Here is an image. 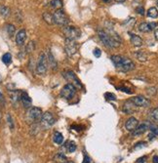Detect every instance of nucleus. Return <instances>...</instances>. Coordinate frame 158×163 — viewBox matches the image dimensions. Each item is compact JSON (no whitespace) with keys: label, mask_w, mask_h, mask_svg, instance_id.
Returning a JSON list of instances; mask_svg holds the SVG:
<instances>
[{"label":"nucleus","mask_w":158,"mask_h":163,"mask_svg":"<svg viewBox=\"0 0 158 163\" xmlns=\"http://www.w3.org/2000/svg\"><path fill=\"white\" fill-rule=\"evenodd\" d=\"M6 31L8 32L9 36H13L14 33H15V31H16V28L13 25H6Z\"/></svg>","instance_id":"obj_30"},{"label":"nucleus","mask_w":158,"mask_h":163,"mask_svg":"<svg viewBox=\"0 0 158 163\" xmlns=\"http://www.w3.org/2000/svg\"><path fill=\"white\" fill-rule=\"evenodd\" d=\"M158 25L157 23H142L139 25V31L142 32H149Z\"/></svg>","instance_id":"obj_14"},{"label":"nucleus","mask_w":158,"mask_h":163,"mask_svg":"<svg viewBox=\"0 0 158 163\" xmlns=\"http://www.w3.org/2000/svg\"><path fill=\"white\" fill-rule=\"evenodd\" d=\"M53 18L54 23L58 25H61V27H67L68 24V18L62 9L55 11V13L53 14Z\"/></svg>","instance_id":"obj_5"},{"label":"nucleus","mask_w":158,"mask_h":163,"mask_svg":"<svg viewBox=\"0 0 158 163\" xmlns=\"http://www.w3.org/2000/svg\"><path fill=\"white\" fill-rule=\"evenodd\" d=\"M135 56H136V58H137L139 62H145L146 60H148V56H146V54L145 53L144 51H138V52H136Z\"/></svg>","instance_id":"obj_22"},{"label":"nucleus","mask_w":158,"mask_h":163,"mask_svg":"<svg viewBox=\"0 0 158 163\" xmlns=\"http://www.w3.org/2000/svg\"><path fill=\"white\" fill-rule=\"evenodd\" d=\"M149 126H150V123H149L148 121H145V122H142V123L139 124L137 126V128H136L135 130L133 131V136L137 137V136L142 135L144 133H145L146 131L148 130Z\"/></svg>","instance_id":"obj_11"},{"label":"nucleus","mask_w":158,"mask_h":163,"mask_svg":"<svg viewBox=\"0 0 158 163\" xmlns=\"http://www.w3.org/2000/svg\"><path fill=\"white\" fill-rule=\"evenodd\" d=\"M90 162H91V158L88 156L87 153H84V158H83L82 163H90Z\"/></svg>","instance_id":"obj_39"},{"label":"nucleus","mask_w":158,"mask_h":163,"mask_svg":"<svg viewBox=\"0 0 158 163\" xmlns=\"http://www.w3.org/2000/svg\"><path fill=\"white\" fill-rule=\"evenodd\" d=\"M62 75H64V77L67 80H68V81H74V86L77 88V87H79V88H81L82 87V85H81V83H80V81H79V79L77 78L76 77V75L74 74V72L73 71H71V70H68V71H65L64 73H62Z\"/></svg>","instance_id":"obj_12"},{"label":"nucleus","mask_w":158,"mask_h":163,"mask_svg":"<svg viewBox=\"0 0 158 163\" xmlns=\"http://www.w3.org/2000/svg\"><path fill=\"white\" fill-rule=\"evenodd\" d=\"M64 33L67 39H71V40H77L81 36V31L78 28L69 27V25H67L64 28Z\"/></svg>","instance_id":"obj_7"},{"label":"nucleus","mask_w":158,"mask_h":163,"mask_svg":"<svg viewBox=\"0 0 158 163\" xmlns=\"http://www.w3.org/2000/svg\"><path fill=\"white\" fill-rule=\"evenodd\" d=\"M65 50L69 57H72L73 55L76 54V52L78 51V43L76 42V40H71V39H67L65 44Z\"/></svg>","instance_id":"obj_9"},{"label":"nucleus","mask_w":158,"mask_h":163,"mask_svg":"<svg viewBox=\"0 0 158 163\" xmlns=\"http://www.w3.org/2000/svg\"><path fill=\"white\" fill-rule=\"evenodd\" d=\"M118 89H119L120 91H123V92H125V93H127V94H132V93H133V91H131L130 89H128L126 87H119Z\"/></svg>","instance_id":"obj_38"},{"label":"nucleus","mask_w":158,"mask_h":163,"mask_svg":"<svg viewBox=\"0 0 158 163\" xmlns=\"http://www.w3.org/2000/svg\"><path fill=\"white\" fill-rule=\"evenodd\" d=\"M7 122H8L10 129L11 130H13L14 129V122H13V118L11 117L10 114H7Z\"/></svg>","instance_id":"obj_32"},{"label":"nucleus","mask_w":158,"mask_h":163,"mask_svg":"<svg viewBox=\"0 0 158 163\" xmlns=\"http://www.w3.org/2000/svg\"><path fill=\"white\" fill-rule=\"evenodd\" d=\"M137 163H148V161H146V156H142L141 158H139Z\"/></svg>","instance_id":"obj_40"},{"label":"nucleus","mask_w":158,"mask_h":163,"mask_svg":"<svg viewBox=\"0 0 158 163\" xmlns=\"http://www.w3.org/2000/svg\"><path fill=\"white\" fill-rule=\"evenodd\" d=\"M21 93L22 91H18V90H13V91H10V98H11V101L13 103H17L19 102L21 100Z\"/></svg>","instance_id":"obj_19"},{"label":"nucleus","mask_w":158,"mask_h":163,"mask_svg":"<svg viewBox=\"0 0 158 163\" xmlns=\"http://www.w3.org/2000/svg\"><path fill=\"white\" fill-rule=\"evenodd\" d=\"M152 162L153 163H158V156H157V155H154V156H153Z\"/></svg>","instance_id":"obj_41"},{"label":"nucleus","mask_w":158,"mask_h":163,"mask_svg":"<svg viewBox=\"0 0 158 163\" xmlns=\"http://www.w3.org/2000/svg\"><path fill=\"white\" fill-rule=\"evenodd\" d=\"M64 163H74V162H73V161H65Z\"/></svg>","instance_id":"obj_46"},{"label":"nucleus","mask_w":158,"mask_h":163,"mask_svg":"<svg viewBox=\"0 0 158 163\" xmlns=\"http://www.w3.org/2000/svg\"><path fill=\"white\" fill-rule=\"evenodd\" d=\"M145 146H146V143H145V142H139V143H138V144H136L135 150L141 149V147H145Z\"/></svg>","instance_id":"obj_37"},{"label":"nucleus","mask_w":158,"mask_h":163,"mask_svg":"<svg viewBox=\"0 0 158 163\" xmlns=\"http://www.w3.org/2000/svg\"><path fill=\"white\" fill-rule=\"evenodd\" d=\"M139 125V121L137 118L135 117H130L129 119L126 121V123H125V127L128 131L130 132H133L136 128H137V126Z\"/></svg>","instance_id":"obj_15"},{"label":"nucleus","mask_w":158,"mask_h":163,"mask_svg":"<svg viewBox=\"0 0 158 163\" xmlns=\"http://www.w3.org/2000/svg\"><path fill=\"white\" fill-rule=\"evenodd\" d=\"M75 92H76V87L73 84L68 83L62 87L60 95H61L62 98H64L65 100H70L74 97Z\"/></svg>","instance_id":"obj_8"},{"label":"nucleus","mask_w":158,"mask_h":163,"mask_svg":"<svg viewBox=\"0 0 158 163\" xmlns=\"http://www.w3.org/2000/svg\"><path fill=\"white\" fill-rule=\"evenodd\" d=\"M34 49V43L33 42H29L28 43V45L27 46V53H30V52H32Z\"/></svg>","instance_id":"obj_34"},{"label":"nucleus","mask_w":158,"mask_h":163,"mask_svg":"<svg viewBox=\"0 0 158 163\" xmlns=\"http://www.w3.org/2000/svg\"><path fill=\"white\" fill-rule=\"evenodd\" d=\"M42 110L39 107H30L28 109V112L27 113V119L29 123H35V122L40 121L42 117Z\"/></svg>","instance_id":"obj_4"},{"label":"nucleus","mask_w":158,"mask_h":163,"mask_svg":"<svg viewBox=\"0 0 158 163\" xmlns=\"http://www.w3.org/2000/svg\"><path fill=\"white\" fill-rule=\"evenodd\" d=\"M150 118H151V120L154 121V122H158V107H155V109H153L151 112H150Z\"/></svg>","instance_id":"obj_27"},{"label":"nucleus","mask_w":158,"mask_h":163,"mask_svg":"<svg viewBox=\"0 0 158 163\" xmlns=\"http://www.w3.org/2000/svg\"><path fill=\"white\" fill-rule=\"evenodd\" d=\"M43 19H44V21H45L48 25H53V24H55L54 23L53 15L50 14V13H44L43 14Z\"/></svg>","instance_id":"obj_25"},{"label":"nucleus","mask_w":158,"mask_h":163,"mask_svg":"<svg viewBox=\"0 0 158 163\" xmlns=\"http://www.w3.org/2000/svg\"><path fill=\"white\" fill-rule=\"evenodd\" d=\"M65 147H67V150L68 151V153H74V151L76 150V144L75 142H73V141H70V142L67 143V146H65Z\"/></svg>","instance_id":"obj_26"},{"label":"nucleus","mask_w":158,"mask_h":163,"mask_svg":"<svg viewBox=\"0 0 158 163\" xmlns=\"http://www.w3.org/2000/svg\"><path fill=\"white\" fill-rule=\"evenodd\" d=\"M131 101L133 102L137 106L141 107H148L150 106V101L148 99H146L144 96H136L131 99Z\"/></svg>","instance_id":"obj_10"},{"label":"nucleus","mask_w":158,"mask_h":163,"mask_svg":"<svg viewBox=\"0 0 158 163\" xmlns=\"http://www.w3.org/2000/svg\"><path fill=\"white\" fill-rule=\"evenodd\" d=\"M105 97L108 101H115L116 100V96L112 93H105Z\"/></svg>","instance_id":"obj_31"},{"label":"nucleus","mask_w":158,"mask_h":163,"mask_svg":"<svg viewBox=\"0 0 158 163\" xmlns=\"http://www.w3.org/2000/svg\"><path fill=\"white\" fill-rule=\"evenodd\" d=\"M148 137H149V140H152V139H154V138H155V135H154L153 134V133H150V134L148 135Z\"/></svg>","instance_id":"obj_43"},{"label":"nucleus","mask_w":158,"mask_h":163,"mask_svg":"<svg viewBox=\"0 0 158 163\" xmlns=\"http://www.w3.org/2000/svg\"><path fill=\"white\" fill-rule=\"evenodd\" d=\"M98 35H99V37H100L101 41L104 43V45L108 48H116L120 45V42L116 41L115 39H113L111 36L105 31L100 29V31H98Z\"/></svg>","instance_id":"obj_2"},{"label":"nucleus","mask_w":158,"mask_h":163,"mask_svg":"<svg viewBox=\"0 0 158 163\" xmlns=\"http://www.w3.org/2000/svg\"><path fill=\"white\" fill-rule=\"evenodd\" d=\"M48 69V60L45 53H41L38 57L37 64H36V72L39 75H45Z\"/></svg>","instance_id":"obj_3"},{"label":"nucleus","mask_w":158,"mask_h":163,"mask_svg":"<svg viewBox=\"0 0 158 163\" xmlns=\"http://www.w3.org/2000/svg\"><path fill=\"white\" fill-rule=\"evenodd\" d=\"M129 34H130V38H131V43L133 44L135 47H141L142 44H144L142 39L139 37V35L135 34V33H129Z\"/></svg>","instance_id":"obj_18"},{"label":"nucleus","mask_w":158,"mask_h":163,"mask_svg":"<svg viewBox=\"0 0 158 163\" xmlns=\"http://www.w3.org/2000/svg\"><path fill=\"white\" fill-rule=\"evenodd\" d=\"M93 54L96 58H100L102 55V51H101V49H99V48H95L93 51Z\"/></svg>","instance_id":"obj_35"},{"label":"nucleus","mask_w":158,"mask_h":163,"mask_svg":"<svg viewBox=\"0 0 158 163\" xmlns=\"http://www.w3.org/2000/svg\"><path fill=\"white\" fill-rule=\"evenodd\" d=\"M53 140L57 144H62V142H64V136H62V133L56 131L53 135Z\"/></svg>","instance_id":"obj_20"},{"label":"nucleus","mask_w":158,"mask_h":163,"mask_svg":"<svg viewBox=\"0 0 158 163\" xmlns=\"http://www.w3.org/2000/svg\"><path fill=\"white\" fill-rule=\"evenodd\" d=\"M2 62L4 63L5 65H10L11 62H12V56H11L10 53H5L2 57Z\"/></svg>","instance_id":"obj_28"},{"label":"nucleus","mask_w":158,"mask_h":163,"mask_svg":"<svg viewBox=\"0 0 158 163\" xmlns=\"http://www.w3.org/2000/svg\"><path fill=\"white\" fill-rule=\"evenodd\" d=\"M102 2H105V3H110L111 2V0H102Z\"/></svg>","instance_id":"obj_44"},{"label":"nucleus","mask_w":158,"mask_h":163,"mask_svg":"<svg viewBox=\"0 0 158 163\" xmlns=\"http://www.w3.org/2000/svg\"><path fill=\"white\" fill-rule=\"evenodd\" d=\"M50 6L51 8H53L55 10H60L62 7V0H52L50 2Z\"/></svg>","instance_id":"obj_21"},{"label":"nucleus","mask_w":158,"mask_h":163,"mask_svg":"<svg viewBox=\"0 0 158 163\" xmlns=\"http://www.w3.org/2000/svg\"><path fill=\"white\" fill-rule=\"evenodd\" d=\"M148 17L152 18V19H156L158 17V10L155 7H151L148 10Z\"/></svg>","instance_id":"obj_24"},{"label":"nucleus","mask_w":158,"mask_h":163,"mask_svg":"<svg viewBox=\"0 0 158 163\" xmlns=\"http://www.w3.org/2000/svg\"><path fill=\"white\" fill-rule=\"evenodd\" d=\"M137 106L135 105V103L129 100V101L125 102L124 105H123V107H122V110L123 112H125L126 114H133L136 110H137Z\"/></svg>","instance_id":"obj_13"},{"label":"nucleus","mask_w":158,"mask_h":163,"mask_svg":"<svg viewBox=\"0 0 158 163\" xmlns=\"http://www.w3.org/2000/svg\"><path fill=\"white\" fill-rule=\"evenodd\" d=\"M25 39H27V31H25V29H21V31L18 32L17 35H16L17 45L23 46L24 41H25Z\"/></svg>","instance_id":"obj_17"},{"label":"nucleus","mask_w":158,"mask_h":163,"mask_svg":"<svg viewBox=\"0 0 158 163\" xmlns=\"http://www.w3.org/2000/svg\"><path fill=\"white\" fill-rule=\"evenodd\" d=\"M154 36H155V39L158 40V28H156L155 31H154Z\"/></svg>","instance_id":"obj_42"},{"label":"nucleus","mask_w":158,"mask_h":163,"mask_svg":"<svg viewBox=\"0 0 158 163\" xmlns=\"http://www.w3.org/2000/svg\"><path fill=\"white\" fill-rule=\"evenodd\" d=\"M46 56H47V60H48V63H49V64H50L51 65H52V68H53L56 69V68H57V62L55 61L53 54L49 51V52H48V55H46Z\"/></svg>","instance_id":"obj_23"},{"label":"nucleus","mask_w":158,"mask_h":163,"mask_svg":"<svg viewBox=\"0 0 158 163\" xmlns=\"http://www.w3.org/2000/svg\"><path fill=\"white\" fill-rule=\"evenodd\" d=\"M55 122H56V118L54 117L53 113H51L49 112L43 113L41 119H40V124H41L42 128L45 129V130L52 127L55 124Z\"/></svg>","instance_id":"obj_6"},{"label":"nucleus","mask_w":158,"mask_h":163,"mask_svg":"<svg viewBox=\"0 0 158 163\" xmlns=\"http://www.w3.org/2000/svg\"><path fill=\"white\" fill-rule=\"evenodd\" d=\"M157 6H158V0H157Z\"/></svg>","instance_id":"obj_47"},{"label":"nucleus","mask_w":158,"mask_h":163,"mask_svg":"<svg viewBox=\"0 0 158 163\" xmlns=\"http://www.w3.org/2000/svg\"><path fill=\"white\" fill-rule=\"evenodd\" d=\"M136 12H137L138 14L139 15H142V16H144L145 15V9H144V7L142 6H139L136 8Z\"/></svg>","instance_id":"obj_36"},{"label":"nucleus","mask_w":158,"mask_h":163,"mask_svg":"<svg viewBox=\"0 0 158 163\" xmlns=\"http://www.w3.org/2000/svg\"><path fill=\"white\" fill-rule=\"evenodd\" d=\"M20 101L22 102V103H23V106L24 107H27V109H28V107L31 106L32 101H31L30 97H29L27 92L22 91V93H21V100H20Z\"/></svg>","instance_id":"obj_16"},{"label":"nucleus","mask_w":158,"mask_h":163,"mask_svg":"<svg viewBox=\"0 0 158 163\" xmlns=\"http://www.w3.org/2000/svg\"><path fill=\"white\" fill-rule=\"evenodd\" d=\"M0 15L3 17H8L10 15V9L7 6H1L0 7Z\"/></svg>","instance_id":"obj_29"},{"label":"nucleus","mask_w":158,"mask_h":163,"mask_svg":"<svg viewBox=\"0 0 158 163\" xmlns=\"http://www.w3.org/2000/svg\"><path fill=\"white\" fill-rule=\"evenodd\" d=\"M111 61L116 66V68L120 70V71L127 72V71H130V70L135 68V64L130 60V59L121 57L119 55H114V56H112Z\"/></svg>","instance_id":"obj_1"},{"label":"nucleus","mask_w":158,"mask_h":163,"mask_svg":"<svg viewBox=\"0 0 158 163\" xmlns=\"http://www.w3.org/2000/svg\"><path fill=\"white\" fill-rule=\"evenodd\" d=\"M149 129H150V131H151V133H153L154 135H158V127L157 126H155V125H151L150 124V126H149Z\"/></svg>","instance_id":"obj_33"},{"label":"nucleus","mask_w":158,"mask_h":163,"mask_svg":"<svg viewBox=\"0 0 158 163\" xmlns=\"http://www.w3.org/2000/svg\"><path fill=\"white\" fill-rule=\"evenodd\" d=\"M115 1L118 3H123V2H125V0H115Z\"/></svg>","instance_id":"obj_45"}]
</instances>
